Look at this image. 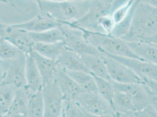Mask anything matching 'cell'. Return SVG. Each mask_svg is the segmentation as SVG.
Segmentation results:
<instances>
[{
	"mask_svg": "<svg viewBox=\"0 0 157 117\" xmlns=\"http://www.w3.org/2000/svg\"><path fill=\"white\" fill-rule=\"evenodd\" d=\"M140 1L148 4L152 7L157 8V0H140Z\"/></svg>",
	"mask_w": 157,
	"mask_h": 117,
	"instance_id": "obj_34",
	"label": "cell"
},
{
	"mask_svg": "<svg viewBox=\"0 0 157 117\" xmlns=\"http://www.w3.org/2000/svg\"><path fill=\"white\" fill-rule=\"evenodd\" d=\"M45 105L42 91L33 93L29 100L26 117H44Z\"/></svg>",
	"mask_w": 157,
	"mask_h": 117,
	"instance_id": "obj_24",
	"label": "cell"
},
{
	"mask_svg": "<svg viewBox=\"0 0 157 117\" xmlns=\"http://www.w3.org/2000/svg\"><path fill=\"white\" fill-rule=\"evenodd\" d=\"M146 40L148 41V42H150L151 43H153V44L157 46V32L154 36H152V37H151L149 39H147Z\"/></svg>",
	"mask_w": 157,
	"mask_h": 117,
	"instance_id": "obj_35",
	"label": "cell"
},
{
	"mask_svg": "<svg viewBox=\"0 0 157 117\" xmlns=\"http://www.w3.org/2000/svg\"><path fill=\"white\" fill-rule=\"evenodd\" d=\"M66 73L72 77L83 91L98 92L96 81L94 76L86 71L66 70Z\"/></svg>",
	"mask_w": 157,
	"mask_h": 117,
	"instance_id": "obj_22",
	"label": "cell"
},
{
	"mask_svg": "<svg viewBox=\"0 0 157 117\" xmlns=\"http://www.w3.org/2000/svg\"><path fill=\"white\" fill-rule=\"evenodd\" d=\"M60 25L61 23L53 19L51 17L41 13L31 20L19 24H11V26L28 32H39L58 28Z\"/></svg>",
	"mask_w": 157,
	"mask_h": 117,
	"instance_id": "obj_13",
	"label": "cell"
},
{
	"mask_svg": "<svg viewBox=\"0 0 157 117\" xmlns=\"http://www.w3.org/2000/svg\"><path fill=\"white\" fill-rule=\"evenodd\" d=\"M36 1L38 0H35ZM45 1H66V0H45Z\"/></svg>",
	"mask_w": 157,
	"mask_h": 117,
	"instance_id": "obj_37",
	"label": "cell"
},
{
	"mask_svg": "<svg viewBox=\"0 0 157 117\" xmlns=\"http://www.w3.org/2000/svg\"><path fill=\"white\" fill-rule=\"evenodd\" d=\"M75 100L90 117H116L111 104L98 92L82 91Z\"/></svg>",
	"mask_w": 157,
	"mask_h": 117,
	"instance_id": "obj_5",
	"label": "cell"
},
{
	"mask_svg": "<svg viewBox=\"0 0 157 117\" xmlns=\"http://www.w3.org/2000/svg\"><path fill=\"white\" fill-rule=\"evenodd\" d=\"M113 0H90L87 12L80 20L72 23H63L92 32H102L98 21L102 17L111 15Z\"/></svg>",
	"mask_w": 157,
	"mask_h": 117,
	"instance_id": "obj_4",
	"label": "cell"
},
{
	"mask_svg": "<svg viewBox=\"0 0 157 117\" xmlns=\"http://www.w3.org/2000/svg\"><path fill=\"white\" fill-rule=\"evenodd\" d=\"M25 77V87L32 93L42 91L44 86L42 77L31 53L26 54Z\"/></svg>",
	"mask_w": 157,
	"mask_h": 117,
	"instance_id": "obj_15",
	"label": "cell"
},
{
	"mask_svg": "<svg viewBox=\"0 0 157 117\" xmlns=\"http://www.w3.org/2000/svg\"><path fill=\"white\" fill-rule=\"evenodd\" d=\"M127 42L138 58L157 65V46L147 40Z\"/></svg>",
	"mask_w": 157,
	"mask_h": 117,
	"instance_id": "obj_17",
	"label": "cell"
},
{
	"mask_svg": "<svg viewBox=\"0 0 157 117\" xmlns=\"http://www.w3.org/2000/svg\"><path fill=\"white\" fill-rule=\"evenodd\" d=\"M74 1H88V0H74Z\"/></svg>",
	"mask_w": 157,
	"mask_h": 117,
	"instance_id": "obj_38",
	"label": "cell"
},
{
	"mask_svg": "<svg viewBox=\"0 0 157 117\" xmlns=\"http://www.w3.org/2000/svg\"><path fill=\"white\" fill-rule=\"evenodd\" d=\"M26 54L24 53L10 60L6 76L2 83L11 85L15 90L25 87L26 86Z\"/></svg>",
	"mask_w": 157,
	"mask_h": 117,
	"instance_id": "obj_12",
	"label": "cell"
},
{
	"mask_svg": "<svg viewBox=\"0 0 157 117\" xmlns=\"http://www.w3.org/2000/svg\"><path fill=\"white\" fill-rule=\"evenodd\" d=\"M4 1H6V0H4Z\"/></svg>",
	"mask_w": 157,
	"mask_h": 117,
	"instance_id": "obj_39",
	"label": "cell"
},
{
	"mask_svg": "<svg viewBox=\"0 0 157 117\" xmlns=\"http://www.w3.org/2000/svg\"><path fill=\"white\" fill-rule=\"evenodd\" d=\"M24 53L6 39L0 38V58L11 60Z\"/></svg>",
	"mask_w": 157,
	"mask_h": 117,
	"instance_id": "obj_28",
	"label": "cell"
},
{
	"mask_svg": "<svg viewBox=\"0 0 157 117\" xmlns=\"http://www.w3.org/2000/svg\"><path fill=\"white\" fill-rule=\"evenodd\" d=\"M94 77L96 83L98 92L111 105L115 93V89L111 80L97 76H94Z\"/></svg>",
	"mask_w": 157,
	"mask_h": 117,
	"instance_id": "obj_27",
	"label": "cell"
},
{
	"mask_svg": "<svg viewBox=\"0 0 157 117\" xmlns=\"http://www.w3.org/2000/svg\"><path fill=\"white\" fill-rule=\"evenodd\" d=\"M42 93L45 105V117H62L64 96L56 79L43 87Z\"/></svg>",
	"mask_w": 157,
	"mask_h": 117,
	"instance_id": "obj_9",
	"label": "cell"
},
{
	"mask_svg": "<svg viewBox=\"0 0 157 117\" xmlns=\"http://www.w3.org/2000/svg\"><path fill=\"white\" fill-rule=\"evenodd\" d=\"M16 90L10 85L0 83V117H6Z\"/></svg>",
	"mask_w": 157,
	"mask_h": 117,
	"instance_id": "obj_25",
	"label": "cell"
},
{
	"mask_svg": "<svg viewBox=\"0 0 157 117\" xmlns=\"http://www.w3.org/2000/svg\"><path fill=\"white\" fill-rule=\"evenodd\" d=\"M144 83L148 85L150 88L151 91L154 95L155 99L157 100V81H151V80H147L144 81Z\"/></svg>",
	"mask_w": 157,
	"mask_h": 117,
	"instance_id": "obj_33",
	"label": "cell"
},
{
	"mask_svg": "<svg viewBox=\"0 0 157 117\" xmlns=\"http://www.w3.org/2000/svg\"><path fill=\"white\" fill-rule=\"evenodd\" d=\"M157 32V8L134 0L131 24L122 39L126 42L146 40Z\"/></svg>",
	"mask_w": 157,
	"mask_h": 117,
	"instance_id": "obj_1",
	"label": "cell"
},
{
	"mask_svg": "<svg viewBox=\"0 0 157 117\" xmlns=\"http://www.w3.org/2000/svg\"><path fill=\"white\" fill-rule=\"evenodd\" d=\"M98 26L103 33L110 34L116 25V23L111 15H107L100 18L98 21Z\"/></svg>",
	"mask_w": 157,
	"mask_h": 117,
	"instance_id": "obj_30",
	"label": "cell"
},
{
	"mask_svg": "<svg viewBox=\"0 0 157 117\" xmlns=\"http://www.w3.org/2000/svg\"><path fill=\"white\" fill-rule=\"evenodd\" d=\"M107 55L128 67L144 83L147 80L157 81V65L140 58Z\"/></svg>",
	"mask_w": 157,
	"mask_h": 117,
	"instance_id": "obj_11",
	"label": "cell"
},
{
	"mask_svg": "<svg viewBox=\"0 0 157 117\" xmlns=\"http://www.w3.org/2000/svg\"><path fill=\"white\" fill-rule=\"evenodd\" d=\"M151 104L152 105V106L154 107V108H155V110L156 111L157 113V99H155L152 101Z\"/></svg>",
	"mask_w": 157,
	"mask_h": 117,
	"instance_id": "obj_36",
	"label": "cell"
},
{
	"mask_svg": "<svg viewBox=\"0 0 157 117\" xmlns=\"http://www.w3.org/2000/svg\"><path fill=\"white\" fill-rule=\"evenodd\" d=\"M116 90L130 96L134 111L141 110L152 103L155 97L145 83H119L111 81Z\"/></svg>",
	"mask_w": 157,
	"mask_h": 117,
	"instance_id": "obj_7",
	"label": "cell"
},
{
	"mask_svg": "<svg viewBox=\"0 0 157 117\" xmlns=\"http://www.w3.org/2000/svg\"><path fill=\"white\" fill-rule=\"evenodd\" d=\"M0 38L6 39L25 54L33 52L35 43L28 32L6 24H0Z\"/></svg>",
	"mask_w": 157,
	"mask_h": 117,
	"instance_id": "obj_10",
	"label": "cell"
},
{
	"mask_svg": "<svg viewBox=\"0 0 157 117\" xmlns=\"http://www.w3.org/2000/svg\"></svg>",
	"mask_w": 157,
	"mask_h": 117,
	"instance_id": "obj_40",
	"label": "cell"
},
{
	"mask_svg": "<svg viewBox=\"0 0 157 117\" xmlns=\"http://www.w3.org/2000/svg\"><path fill=\"white\" fill-rule=\"evenodd\" d=\"M62 117H90L73 99L65 98L62 111Z\"/></svg>",
	"mask_w": 157,
	"mask_h": 117,
	"instance_id": "obj_26",
	"label": "cell"
},
{
	"mask_svg": "<svg viewBox=\"0 0 157 117\" xmlns=\"http://www.w3.org/2000/svg\"><path fill=\"white\" fill-rule=\"evenodd\" d=\"M80 29L83 32L87 41L100 52L113 56L140 58L131 51L127 42L124 39L107 33Z\"/></svg>",
	"mask_w": 157,
	"mask_h": 117,
	"instance_id": "obj_3",
	"label": "cell"
},
{
	"mask_svg": "<svg viewBox=\"0 0 157 117\" xmlns=\"http://www.w3.org/2000/svg\"><path fill=\"white\" fill-rule=\"evenodd\" d=\"M66 48L65 42L60 41L53 43H35L33 51L47 58L56 60Z\"/></svg>",
	"mask_w": 157,
	"mask_h": 117,
	"instance_id": "obj_21",
	"label": "cell"
},
{
	"mask_svg": "<svg viewBox=\"0 0 157 117\" xmlns=\"http://www.w3.org/2000/svg\"><path fill=\"white\" fill-rule=\"evenodd\" d=\"M33 94L26 87L16 90L6 117H26L28 103Z\"/></svg>",
	"mask_w": 157,
	"mask_h": 117,
	"instance_id": "obj_16",
	"label": "cell"
},
{
	"mask_svg": "<svg viewBox=\"0 0 157 117\" xmlns=\"http://www.w3.org/2000/svg\"><path fill=\"white\" fill-rule=\"evenodd\" d=\"M31 53L38 68L43 85L44 86L55 80L59 66L57 62L44 57L34 51Z\"/></svg>",
	"mask_w": 157,
	"mask_h": 117,
	"instance_id": "obj_14",
	"label": "cell"
},
{
	"mask_svg": "<svg viewBox=\"0 0 157 117\" xmlns=\"http://www.w3.org/2000/svg\"><path fill=\"white\" fill-rule=\"evenodd\" d=\"M56 62L59 66L66 70L87 72L80 55L67 48L60 54Z\"/></svg>",
	"mask_w": 157,
	"mask_h": 117,
	"instance_id": "obj_20",
	"label": "cell"
},
{
	"mask_svg": "<svg viewBox=\"0 0 157 117\" xmlns=\"http://www.w3.org/2000/svg\"><path fill=\"white\" fill-rule=\"evenodd\" d=\"M131 0H113L111 7V13L120 7H123L130 2Z\"/></svg>",
	"mask_w": 157,
	"mask_h": 117,
	"instance_id": "obj_32",
	"label": "cell"
},
{
	"mask_svg": "<svg viewBox=\"0 0 157 117\" xmlns=\"http://www.w3.org/2000/svg\"><path fill=\"white\" fill-rule=\"evenodd\" d=\"M101 54L111 81L119 83H144L128 67L105 53Z\"/></svg>",
	"mask_w": 157,
	"mask_h": 117,
	"instance_id": "obj_8",
	"label": "cell"
},
{
	"mask_svg": "<svg viewBox=\"0 0 157 117\" xmlns=\"http://www.w3.org/2000/svg\"><path fill=\"white\" fill-rule=\"evenodd\" d=\"M55 79L65 98L74 99L78 94L83 91L65 70L60 66H58Z\"/></svg>",
	"mask_w": 157,
	"mask_h": 117,
	"instance_id": "obj_18",
	"label": "cell"
},
{
	"mask_svg": "<svg viewBox=\"0 0 157 117\" xmlns=\"http://www.w3.org/2000/svg\"><path fill=\"white\" fill-rule=\"evenodd\" d=\"M59 28L65 35L66 48L80 55H101L98 49L87 41L80 28L66 24H61Z\"/></svg>",
	"mask_w": 157,
	"mask_h": 117,
	"instance_id": "obj_6",
	"label": "cell"
},
{
	"mask_svg": "<svg viewBox=\"0 0 157 117\" xmlns=\"http://www.w3.org/2000/svg\"><path fill=\"white\" fill-rule=\"evenodd\" d=\"M119 117H157V113L152 105L151 104L143 109L128 111L122 114Z\"/></svg>",
	"mask_w": 157,
	"mask_h": 117,
	"instance_id": "obj_29",
	"label": "cell"
},
{
	"mask_svg": "<svg viewBox=\"0 0 157 117\" xmlns=\"http://www.w3.org/2000/svg\"><path fill=\"white\" fill-rule=\"evenodd\" d=\"M35 43H53L65 41V35L59 27L39 32H28Z\"/></svg>",
	"mask_w": 157,
	"mask_h": 117,
	"instance_id": "obj_23",
	"label": "cell"
},
{
	"mask_svg": "<svg viewBox=\"0 0 157 117\" xmlns=\"http://www.w3.org/2000/svg\"><path fill=\"white\" fill-rule=\"evenodd\" d=\"M10 60H6L0 58V83L2 82L5 78Z\"/></svg>",
	"mask_w": 157,
	"mask_h": 117,
	"instance_id": "obj_31",
	"label": "cell"
},
{
	"mask_svg": "<svg viewBox=\"0 0 157 117\" xmlns=\"http://www.w3.org/2000/svg\"><path fill=\"white\" fill-rule=\"evenodd\" d=\"M81 59L87 71L93 76L110 80L101 55H82Z\"/></svg>",
	"mask_w": 157,
	"mask_h": 117,
	"instance_id": "obj_19",
	"label": "cell"
},
{
	"mask_svg": "<svg viewBox=\"0 0 157 117\" xmlns=\"http://www.w3.org/2000/svg\"><path fill=\"white\" fill-rule=\"evenodd\" d=\"M36 2L41 13L46 14L61 24L72 23L80 20L87 12L90 6V0H38Z\"/></svg>",
	"mask_w": 157,
	"mask_h": 117,
	"instance_id": "obj_2",
	"label": "cell"
}]
</instances>
